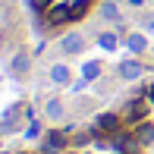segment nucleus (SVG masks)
<instances>
[{"mask_svg":"<svg viewBox=\"0 0 154 154\" xmlns=\"http://www.w3.org/2000/svg\"><path fill=\"white\" fill-rule=\"evenodd\" d=\"M44 113L51 116V120H60V116H63V104H60V101H47Z\"/></svg>","mask_w":154,"mask_h":154,"instance_id":"6e6552de","label":"nucleus"},{"mask_svg":"<svg viewBox=\"0 0 154 154\" xmlns=\"http://www.w3.org/2000/svg\"><path fill=\"white\" fill-rule=\"evenodd\" d=\"M135 138H138L142 145H151V142H154V123L142 120V123L135 126Z\"/></svg>","mask_w":154,"mask_h":154,"instance_id":"20e7f679","label":"nucleus"},{"mask_svg":"<svg viewBox=\"0 0 154 154\" xmlns=\"http://www.w3.org/2000/svg\"><path fill=\"white\" fill-rule=\"evenodd\" d=\"M120 75H123V79H138V75H142V63L126 60L123 66H120Z\"/></svg>","mask_w":154,"mask_h":154,"instance_id":"0eeeda50","label":"nucleus"},{"mask_svg":"<svg viewBox=\"0 0 154 154\" xmlns=\"http://www.w3.org/2000/svg\"><path fill=\"white\" fill-rule=\"evenodd\" d=\"M69 79H72V69L66 63H54L51 66V82L54 85H69Z\"/></svg>","mask_w":154,"mask_h":154,"instance_id":"f03ea898","label":"nucleus"},{"mask_svg":"<svg viewBox=\"0 0 154 154\" xmlns=\"http://www.w3.org/2000/svg\"><path fill=\"white\" fill-rule=\"evenodd\" d=\"M126 47H129L132 54H142V51H148V38H145V35H138V32H132L129 38H126Z\"/></svg>","mask_w":154,"mask_h":154,"instance_id":"423d86ee","label":"nucleus"},{"mask_svg":"<svg viewBox=\"0 0 154 154\" xmlns=\"http://www.w3.org/2000/svg\"><path fill=\"white\" fill-rule=\"evenodd\" d=\"M63 145H66V135H63V132H57V129H51L44 135V154H57Z\"/></svg>","mask_w":154,"mask_h":154,"instance_id":"f257e3e1","label":"nucleus"},{"mask_svg":"<svg viewBox=\"0 0 154 154\" xmlns=\"http://www.w3.org/2000/svg\"><path fill=\"white\" fill-rule=\"evenodd\" d=\"M97 44H101L104 51H113V47H116V35H110V32L101 35V38H97Z\"/></svg>","mask_w":154,"mask_h":154,"instance_id":"9d476101","label":"nucleus"},{"mask_svg":"<svg viewBox=\"0 0 154 154\" xmlns=\"http://www.w3.org/2000/svg\"><path fill=\"white\" fill-rule=\"evenodd\" d=\"M25 69H29V57H25V54H16V60H13V72L22 75Z\"/></svg>","mask_w":154,"mask_h":154,"instance_id":"1a4fd4ad","label":"nucleus"},{"mask_svg":"<svg viewBox=\"0 0 154 154\" xmlns=\"http://www.w3.org/2000/svg\"><path fill=\"white\" fill-rule=\"evenodd\" d=\"M116 129H120V116H116V113L97 116V132H116Z\"/></svg>","mask_w":154,"mask_h":154,"instance_id":"39448f33","label":"nucleus"},{"mask_svg":"<svg viewBox=\"0 0 154 154\" xmlns=\"http://www.w3.org/2000/svg\"><path fill=\"white\" fill-rule=\"evenodd\" d=\"M82 47H85V38H82L79 32H75V35H66V38L60 41V51L63 54H79Z\"/></svg>","mask_w":154,"mask_h":154,"instance_id":"7ed1b4c3","label":"nucleus"}]
</instances>
